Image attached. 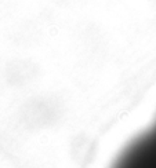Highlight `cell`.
<instances>
[{
	"label": "cell",
	"mask_w": 156,
	"mask_h": 168,
	"mask_svg": "<svg viewBox=\"0 0 156 168\" xmlns=\"http://www.w3.org/2000/svg\"><path fill=\"white\" fill-rule=\"evenodd\" d=\"M111 168H156V128L134 138L117 156Z\"/></svg>",
	"instance_id": "obj_1"
},
{
	"label": "cell",
	"mask_w": 156,
	"mask_h": 168,
	"mask_svg": "<svg viewBox=\"0 0 156 168\" xmlns=\"http://www.w3.org/2000/svg\"><path fill=\"white\" fill-rule=\"evenodd\" d=\"M153 127H155V128H156V123H155V126H153Z\"/></svg>",
	"instance_id": "obj_2"
}]
</instances>
